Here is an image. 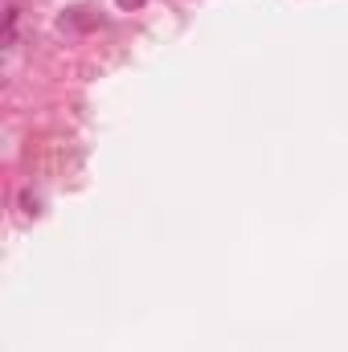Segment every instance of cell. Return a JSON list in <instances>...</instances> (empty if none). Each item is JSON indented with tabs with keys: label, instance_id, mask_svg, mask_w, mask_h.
I'll list each match as a JSON object with an SVG mask.
<instances>
[{
	"label": "cell",
	"instance_id": "obj_1",
	"mask_svg": "<svg viewBox=\"0 0 348 352\" xmlns=\"http://www.w3.org/2000/svg\"><path fill=\"white\" fill-rule=\"evenodd\" d=\"M17 29H21V8L12 4V8L4 12V45H8V50L17 45Z\"/></svg>",
	"mask_w": 348,
	"mask_h": 352
},
{
	"label": "cell",
	"instance_id": "obj_2",
	"mask_svg": "<svg viewBox=\"0 0 348 352\" xmlns=\"http://www.w3.org/2000/svg\"><path fill=\"white\" fill-rule=\"evenodd\" d=\"M115 4H119L123 12H131V8H140V4H148V0H115Z\"/></svg>",
	"mask_w": 348,
	"mask_h": 352
}]
</instances>
